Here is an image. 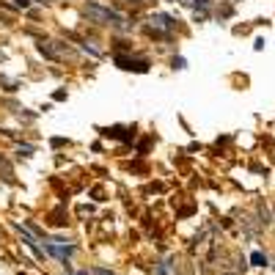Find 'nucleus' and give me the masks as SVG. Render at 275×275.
Here are the masks:
<instances>
[{
  "label": "nucleus",
  "instance_id": "nucleus-1",
  "mask_svg": "<svg viewBox=\"0 0 275 275\" xmlns=\"http://www.w3.org/2000/svg\"><path fill=\"white\" fill-rule=\"evenodd\" d=\"M85 14H88L91 19H96V22H102V25L127 28V22H124V17H121V14H116V11H110V8L99 6V3H88V6H85Z\"/></svg>",
  "mask_w": 275,
  "mask_h": 275
},
{
  "label": "nucleus",
  "instance_id": "nucleus-2",
  "mask_svg": "<svg viewBox=\"0 0 275 275\" xmlns=\"http://www.w3.org/2000/svg\"><path fill=\"white\" fill-rule=\"evenodd\" d=\"M39 53L42 55H47V58H53V61H64V58H74V50L72 47H66V44H61V42H47V44H39Z\"/></svg>",
  "mask_w": 275,
  "mask_h": 275
},
{
  "label": "nucleus",
  "instance_id": "nucleus-3",
  "mask_svg": "<svg viewBox=\"0 0 275 275\" xmlns=\"http://www.w3.org/2000/svg\"><path fill=\"white\" fill-rule=\"evenodd\" d=\"M47 253H53V256H58L61 262H66V256H69V253H72V248H64V245H55V242H47Z\"/></svg>",
  "mask_w": 275,
  "mask_h": 275
},
{
  "label": "nucleus",
  "instance_id": "nucleus-4",
  "mask_svg": "<svg viewBox=\"0 0 275 275\" xmlns=\"http://www.w3.org/2000/svg\"><path fill=\"white\" fill-rule=\"evenodd\" d=\"M151 22H154L157 28H174V22H171V17H162V14H157V17H151Z\"/></svg>",
  "mask_w": 275,
  "mask_h": 275
},
{
  "label": "nucleus",
  "instance_id": "nucleus-5",
  "mask_svg": "<svg viewBox=\"0 0 275 275\" xmlns=\"http://www.w3.org/2000/svg\"><path fill=\"white\" fill-rule=\"evenodd\" d=\"M259 217H262V220H259L262 226H267V223H270V209L264 206V204H259Z\"/></svg>",
  "mask_w": 275,
  "mask_h": 275
},
{
  "label": "nucleus",
  "instance_id": "nucleus-6",
  "mask_svg": "<svg viewBox=\"0 0 275 275\" xmlns=\"http://www.w3.org/2000/svg\"><path fill=\"white\" fill-rule=\"evenodd\" d=\"M253 264H259V267H264V264H267V259H264L262 253H253Z\"/></svg>",
  "mask_w": 275,
  "mask_h": 275
},
{
  "label": "nucleus",
  "instance_id": "nucleus-7",
  "mask_svg": "<svg viewBox=\"0 0 275 275\" xmlns=\"http://www.w3.org/2000/svg\"><path fill=\"white\" fill-rule=\"evenodd\" d=\"M91 275H113V273H110V270H105V267H94V270H91Z\"/></svg>",
  "mask_w": 275,
  "mask_h": 275
},
{
  "label": "nucleus",
  "instance_id": "nucleus-8",
  "mask_svg": "<svg viewBox=\"0 0 275 275\" xmlns=\"http://www.w3.org/2000/svg\"><path fill=\"white\" fill-rule=\"evenodd\" d=\"M14 3H17V6H22V8H28V6H30V0H14Z\"/></svg>",
  "mask_w": 275,
  "mask_h": 275
},
{
  "label": "nucleus",
  "instance_id": "nucleus-9",
  "mask_svg": "<svg viewBox=\"0 0 275 275\" xmlns=\"http://www.w3.org/2000/svg\"><path fill=\"white\" fill-rule=\"evenodd\" d=\"M39 3H50V0H39Z\"/></svg>",
  "mask_w": 275,
  "mask_h": 275
},
{
  "label": "nucleus",
  "instance_id": "nucleus-10",
  "mask_svg": "<svg viewBox=\"0 0 275 275\" xmlns=\"http://www.w3.org/2000/svg\"><path fill=\"white\" fill-rule=\"evenodd\" d=\"M273 267H275V262H273Z\"/></svg>",
  "mask_w": 275,
  "mask_h": 275
}]
</instances>
